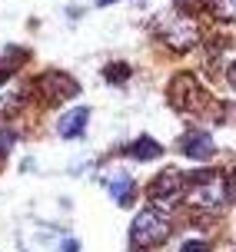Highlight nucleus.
I'll use <instances>...</instances> for the list:
<instances>
[{
	"label": "nucleus",
	"instance_id": "nucleus-1",
	"mask_svg": "<svg viewBox=\"0 0 236 252\" xmlns=\"http://www.w3.org/2000/svg\"><path fill=\"white\" fill-rule=\"evenodd\" d=\"M226 192H230V183H226L223 173L199 169L197 176H193V183H190V189H187V199L197 209H220L226 202Z\"/></svg>",
	"mask_w": 236,
	"mask_h": 252
},
{
	"label": "nucleus",
	"instance_id": "nucleus-2",
	"mask_svg": "<svg viewBox=\"0 0 236 252\" xmlns=\"http://www.w3.org/2000/svg\"><path fill=\"white\" fill-rule=\"evenodd\" d=\"M170 219L160 213V209H140L137 219H133V229H130V239H133V246L137 249H157V246H163L166 242V236H170Z\"/></svg>",
	"mask_w": 236,
	"mask_h": 252
},
{
	"label": "nucleus",
	"instance_id": "nucleus-3",
	"mask_svg": "<svg viewBox=\"0 0 236 252\" xmlns=\"http://www.w3.org/2000/svg\"><path fill=\"white\" fill-rule=\"evenodd\" d=\"M183 192H187V189H183V173H180V169H163L147 189V196L157 202V206H173Z\"/></svg>",
	"mask_w": 236,
	"mask_h": 252
},
{
	"label": "nucleus",
	"instance_id": "nucleus-4",
	"mask_svg": "<svg viewBox=\"0 0 236 252\" xmlns=\"http://www.w3.org/2000/svg\"><path fill=\"white\" fill-rule=\"evenodd\" d=\"M197 24L187 20V17H163V40L170 43V50L187 53L193 43H197Z\"/></svg>",
	"mask_w": 236,
	"mask_h": 252
},
{
	"label": "nucleus",
	"instance_id": "nucleus-5",
	"mask_svg": "<svg viewBox=\"0 0 236 252\" xmlns=\"http://www.w3.org/2000/svg\"><path fill=\"white\" fill-rule=\"evenodd\" d=\"M199 90H197V80L190 73H180L173 80V87H170V103H173L180 113H190V110H197L199 106Z\"/></svg>",
	"mask_w": 236,
	"mask_h": 252
},
{
	"label": "nucleus",
	"instance_id": "nucleus-6",
	"mask_svg": "<svg viewBox=\"0 0 236 252\" xmlns=\"http://www.w3.org/2000/svg\"><path fill=\"white\" fill-rule=\"evenodd\" d=\"M40 90L47 93V100H70V96H77L80 87L63 73H47V76H40Z\"/></svg>",
	"mask_w": 236,
	"mask_h": 252
},
{
	"label": "nucleus",
	"instance_id": "nucleus-7",
	"mask_svg": "<svg viewBox=\"0 0 236 252\" xmlns=\"http://www.w3.org/2000/svg\"><path fill=\"white\" fill-rule=\"evenodd\" d=\"M183 153H187L190 159L206 163V159H213V156H216V143H213L206 133H190V136L183 139Z\"/></svg>",
	"mask_w": 236,
	"mask_h": 252
},
{
	"label": "nucleus",
	"instance_id": "nucleus-8",
	"mask_svg": "<svg viewBox=\"0 0 236 252\" xmlns=\"http://www.w3.org/2000/svg\"><path fill=\"white\" fill-rule=\"evenodd\" d=\"M90 120V110H83V106H77V110H70V113L60 116V123H57V129H60L63 139H77L80 133H83V126H87Z\"/></svg>",
	"mask_w": 236,
	"mask_h": 252
},
{
	"label": "nucleus",
	"instance_id": "nucleus-9",
	"mask_svg": "<svg viewBox=\"0 0 236 252\" xmlns=\"http://www.w3.org/2000/svg\"><path fill=\"white\" fill-rule=\"evenodd\" d=\"M107 189H110V196L120 202V206H126V202L133 199V179H130V173H123V169L107 176Z\"/></svg>",
	"mask_w": 236,
	"mask_h": 252
},
{
	"label": "nucleus",
	"instance_id": "nucleus-10",
	"mask_svg": "<svg viewBox=\"0 0 236 252\" xmlns=\"http://www.w3.org/2000/svg\"><path fill=\"white\" fill-rule=\"evenodd\" d=\"M160 153H163V146H160V143H153L150 136H140L137 143L130 146V156H133V159H157Z\"/></svg>",
	"mask_w": 236,
	"mask_h": 252
},
{
	"label": "nucleus",
	"instance_id": "nucleus-11",
	"mask_svg": "<svg viewBox=\"0 0 236 252\" xmlns=\"http://www.w3.org/2000/svg\"><path fill=\"white\" fill-rule=\"evenodd\" d=\"M216 13L223 20H236V0H216Z\"/></svg>",
	"mask_w": 236,
	"mask_h": 252
},
{
	"label": "nucleus",
	"instance_id": "nucleus-12",
	"mask_svg": "<svg viewBox=\"0 0 236 252\" xmlns=\"http://www.w3.org/2000/svg\"><path fill=\"white\" fill-rule=\"evenodd\" d=\"M180 252H210V242L206 239H190V242H183Z\"/></svg>",
	"mask_w": 236,
	"mask_h": 252
},
{
	"label": "nucleus",
	"instance_id": "nucleus-13",
	"mask_svg": "<svg viewBox=\"0 0 236 252\" xmlns=\"http://www.w3.org/2000/svg\"><path fill=\"white\" fill-rule=\"evenodd\" d=\"M13 150V133L10 129H0V156H7Z\"/></svg>",
	"mask_w": 236,
	"mask_h": 252
},
{
	"label": "nucleus",
	"instance_id": "nucleus-14",
	"mask_svg": "<svg viewBox=\"0 0 236 252\" xmlns=\"http://www.w3.org/2000/svg\"><path fill=\"white\" fill-rule=\"evenodd\" d=\"M126 73H130L126 66H110L107 70V80H126Z\"/></svg>",
	"mask_w": 236,
	"mask_h": 252
},
{
	"label": "nucleus",
	"instance_id": "nucleus-15",
	"mask_svg": "<svg viewBox=\"0 0 236 252\" xmlns=\"http://www.w3.org/2000/svg\"><path fill=\"white\" fill-rule=\"evenodd\" d=\"M226 83H230V87L236 90V60L230 63V70H226Z\"/></svg>",
	"mask_w": 236,
	"mask_h": 252
},
{
	"label": "nucleus",
	"instance_id": "nucleus-16",
	"mask_svg": "<svg viewBox=\"0 0 236 252\" xmlns=\"http://www.w3.org/2000/svg\"><path fill=\"white\" fill-rule=\"evenodd\" d=\"M107 3H113V0H97V7H107Z\"/></svg>",
	"mask_w": 236,
	"mask_h": 252
},
{
	"label": "nucleus",
	"instance_id": "nucleus-17",
	"mask_svg": "<svg viewBox=\"0 0 236 252\" xmlns=\"http://www.w3.org/2000/svg\"><path fill=\"white\" fill-rule=\"evenodd\" d=\"M233 189H236V176H233Z\"/></svg>",
	"mask_w": 236,
	"mask_h": 252
}]
</instances>
